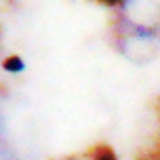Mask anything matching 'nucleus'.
<instances>
[{
  "label": "nucleus",
  "instance_id": "nucleus-1",
  "mask_svg": "<svg viewBox=\"0 0 160 160\" xmlns=\"http://www.w3.org/2000/svg\"><path fill=\"white\" fill-rule=\"evenodd\" d=\"M93 2L102 4V6H108V8H118V10H120V8L126 4V0H93Z\"/></svg>",
  "mask_w": 160,
  "mask_h": 160
},
{
  "label": "nucleus",
  "instance_id": "nucleus-2",
  "mask_svg": "<svg viewBox=\"0 0 160 160\" xmlns=\"http://www.w3.org/2000/svg\"><path fill=\"white\" fill-rule=\"evenodd\" d=\"M154 160H160V150H158V154H156V158H154Z\"/></svg>",
  "mask_w": 160,
  "mask_h": 160
}]
</instances>
